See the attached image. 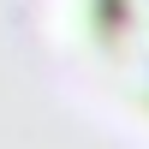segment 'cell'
Instances as JSON below:
<instances>
[{
	"mask_svg": "<svg viewBox=\"0 0 149 149\" xmlns=\"http://www.w3.org/2000/svg\"><path fill=\"white\" fill-rule=\"evenodd\" d=\"M90 42L125 95L149 107V0H90Z\"/></svg>",
	"mask_w": 149,
	"mask_h": 149,
	"instance_id": "6da1fadb",
	"label": "cell"
}]
</instances>
